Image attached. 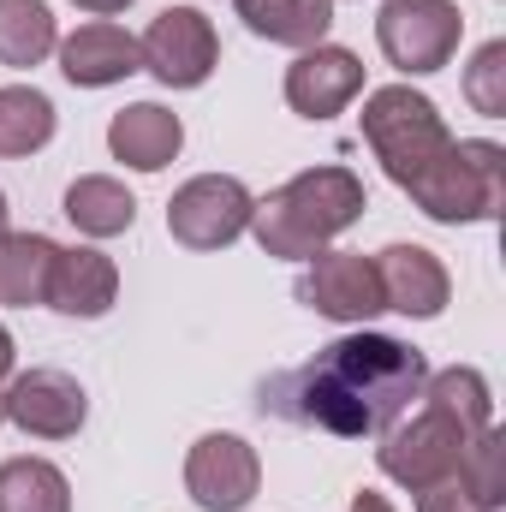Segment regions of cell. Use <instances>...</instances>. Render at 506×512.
Wrapping results in <instances>:
<instances>
[{"label":"cell","mask_w":506,"mask_h":512,"mask_svg":"<svg viewBox=\"0 0 506 512\" xmlns=\"http://www.w3.org/2000/svg\"><path fill=\"white\" fill-rule=\"evenodd\" d=\"M423 382H429V364L417 346L393 334H340L310 364L262 382L256 405L262 417H280L298 429L370 441L411 411V399H423Z\"/></svg>","instance_id":"1"},{"label":"cell","mask_w":506,"mask_h":512,"mask_svg":"<svg viewBox=\"0 0 506 512\" xmlns=\"http://www.w3.org/2000/svg\"><path fill=\"white\" fill-rule=\"evenodd\" d=\"M364 179L352 167H310L292 173L280 191H268L251 209V233L268 256L310 262L322 256L352 221H364Z\"/></svg>","instance_id":"2"},{"label":"cell","mask_w":506,"mask_h":512,"mask_svg":"<svg viewBox=\"0 0 506 512\" xmlns=\"http://www.w3.org/2000/svg\"><path fill=\"white\" fill-rule=\"evenodd\" d=\"M364 143L376 149L381 173L399 185V191H411L447 149H453V131L441 120V108L429 102V96H417L411 84H387V90H370V102H364Z\"/></svg>","instance_id":"3"},{"label":"cell","mask_w":506,"mask_h":512,"mask_svg":"<svg viewBox=\"0 0 506 512\" xmlns=\"http://www.w3.org/2000/svg\"><path fill=\"white\" fill-rule=\"evenodd\" d=\"M411 203L441 221V227H465V221H495L506 203V149L489 137H465L453 143L417 185Z\"/></svg>","instance_id":"4"},{"label":"cell","mask_w":506,"mask_h":512,"mask_svg":"<svg viewBox=\"0 0 506 512\" xmlns=\"http://www.w3.org/2000/svg\"><path fill=\"white\" fill-rule=\"evenodd\" d=\"M471 435H483V429H465L447 405L423 399V411H417V417H399L393 429H381L376 465H381V477H393L399 489L423 495V489H435V483L459 477V459H465Z\"/></svg>","instance_id":"5"},{"label":"cell","mask_w":506,"mask_h":512,"mask_svg":"<svg viewBox=\"0 0 506 512\" xmlns=\"http://www.w3.org/2000/svg\"><path fill=\"white\" fill-rule=\"evenodd\" d=\"M465 36V12L459 0H387L376 12V42L387 66H399L405 78H429L459 54Z\"/></svg>","instance_id":"6"},{"label":"cell","mask_w":506,"mask_h":512,"mask_svg":"<svg viewBox=\"0 0 506 512\" xmlns=\"http://www.w3.org/2000/svg\"><path fill=\"white\" fill-rule=\"evenodd\" d=\"M256 197L245 191V179L233 173H197L173 191L167 203V233L185 251H227L239 233H251Z\"/></svg>","instance_id":"7"},{"label":"cell","mask_w":506,"mask_h":512,"mask_svg":"<svg viewBox=\"0 0 506 512\" xmlns=\"http://www.w3.org/2000/svg\"><path fill=\"white\" fill-rule=\"evenodd\" d=\"M137 48H143V72H155L167 90H197L221 66V36H215L209 12H197V6H167L143 30Z\"/></svg>","instance_id":"8"},{"label":"cell","mask_w":506,"mask_h":512,"mask_svg":"<svg viewBox=\"0 0 506 512\" xmlns=\"http://www.w3.org/2000/svg\"><path fill=\"white\" fill-rule=\"evenodd\" d=\"M298 304H310L328 322H370L381 316V280H376V256L358 251H322L310 256V268L298 274Z\"/></svg>","instance_id":"9"},{"label":"cell","mask_w":506,"mask_h":512,"mask_svg":"<svg viewBox=\"0 0 506 512\" xmlns=\"http://www.w3.org/2000/svg\"><path fill=\"white\" fill-rule=\"evenodd\" d=\"M185 489L203 512H245L262 489V459L239 435H203L185 459Z\"/></svg>","instance_id":"10"},{"label":"cell","mask_w":506,"mask_h":512,"mask_svg":"<svg viewBox=\"0 0 506 512\" xmlns=\"http://www.w3.org/2000/svg\"><path fill=\"white\" fill-rule=\"evenodd\" d=\"M0 399H6V423H18L36 441H72L90 417V393L66 370H24Z\"/></svg>","instance_id":"11"},{"label":"cell","mask_w":506,"mask_h":512,"mask_svg":"<svg viewBox=\"0 0 506 512\" xmlns=\"http://www.w3.org/2000/svg\"><path fill=\"white\" fill-rule=\"evenodd\" d=\"M364 90V60L352 48L316 42L286 66V108L304 120H334L352 108V96Z\"/></svg>","instance_id":"12"},{"label":"cell","mask_w":506,"mask_h":512,"mask_svg":"<svg viewBox=\"0 0 506 512\" xmlns=\"http://www.w3.org/2000/svg\"><path fill=\"white\" fill-rule=\"evenodd\" d=\"M376 280H381V304L411 316V322H435L453 298V280L441 268V256L423 245H387L376 256Z\"/></svg>","instance_id":"13"},{"label":"cell","mask_w":506,"mask_h":512,"mask_svg":"<svg viewBox=\"0 0 506 512\" xmlns=\"http://www.w3.org/2000/svg\"><path fill=\"white\" fill-rule=\"evenodd\" d=\"M60 72L78 90H108V84H126L131 72H143V48H137L131 30L96 18V24H78L60 42Z\"/></svg>","instance_id":"14"},{"label":"cell","mask_w":506,"mask_h":512,"mask_svg":"<svg viewBox=\"0 0 506 512\" xmlns=\"http://www.w3.org/2000/svg\"><path fill=\"white\" fill-rule=\"evenodd\" d=\"M114 298H120V268H114V256H102L96 245H78V251L54 256V268H48V298H42L48 310L78 316V322H96V316L114 310Z\"/></svg>","instance_id":"15"},{"label":"cell","mask_w":506,"mask_h":512,"mask_svg":"<svg viewBox=\"0 0 506 512\" xmlns=\"http://www.w3.org/2000/svg\"><path fill=\"white\" fill-rule=\"evenodd\" d=\"M108 149H114V161H126L137 173H161L185 149V126L161 102H131L108 120Z\"/></svg>","instance_id":"16"},{"label":"cell","mask_w":506,"mask_h":512,"mask_svg":"<svg viewBox=\"0 0 506 512\" xmlns=\"http://www.w3.org/2000/svg\"><path fill=\"white\" fill-rule=\"evenodd\" d=\"M233 12L245 18V30L280 48H316L334 24V0H233Z\"/></svg>","instance_id":"17"},{"label":"cell","mask_w":506,"mask_h":512,"mask_svg":"<svg viewBox=\"0 0 506 512\" xmlns=\"http://www.w3.org/2000/svg\"><path fill=\"white\" fill-rule=\"evenodd\" d=\"M66 221L84 239H114V233H131L137 197H131L120 179H108V173H84V179L66 185Z\"/></svg>","instance_id":"18"},{"label":"cell","mask_w":506,"mask_h":512,"mask_svg":"<svg viewBox=\"0 0 506 512\" xmlns=\"http://www.w3.org/2000/svg\"><path fill=\"white\" fill-rule=\"evenodd\" d=\"M60 245L42 233H0V304L6 310H30L48 298V268Z\"/></svg>","instance_id":"19"},{"label":"cell","mask_w":506,"mask_h":512,"mask_svg":"<svg viewBox=\"0 0 506 512\" xmlns=\"http://www.w3.org/2000/svg\"><path fill=\"white\" fill-rule=\"evenodd\" d=\"M0 512H72V483L48 459H6L0 465Z\"/></svg>","instance_id":"20"},{"label":"cell","mask_w":506,"mask_h":512,"mask_svg":"<svg viewBox=\"0 0 506 512\" xmlns=\"http://www.w3.org/2000/svg\"><path fill=\"white\" fill-rule=\"evenodd\" d=\"M54 48H60V36H54V12L42 0H0V66L24 72V66H42Z\"/></svg>","instance_id":"21"},{"label":"cell","mask_w":506,"mask_h":512,"mask_svg":"<svg viewBox=\"0 0 506 512\" xmlns=\"http://www.w3.org/2000/svg\"><path fill=\"white\" fill-rule=\"evenodd\" d=\"M54 137V102L30 84H6L0 90V161L36 155Z\"/></svg>","instance_id":"22"},{"label":"cell","mask_w":506,"mask_h":512,"mask_svg":"<svg viewBox=\"0 0 506 512\" xmlns=\"http://www.w3.org/2000/svg\"><path fill=\"white\" fill-rule=\"evenodd\" d=\"M423 399H435V405H447L465 429H489V417H495V399H489V382L477 376V370H465V364H453V370H441V376H429L423 382Z\"/></svg>","instance_id":"23"},{"label":"cell","mask_w":506,"mask_h":512,"mask_svg":"<svg viewBox=\"0 0 506 512\" xmlns=\"http://www.w3.org/2000/svg\"><path fill=\"white\" fill-rule=\"evenodd\" d=\"M459 483H465L489 512L506 501V441H501L495 423H489L483 435H471V447H465V459H459Z\"/></svg>","instance_id":"24"},{"label":"cell","mask_w":506,"mask_h":512,"mask_svg":"<svg viewBox=\"0 0 506 512\" xmlns=\"http://www.w3.org/2000/svg\"><path fill=\"white\" fill-rule=\"evenodd\" d=\"M465 102L489 120L506 114V42H483L477 60L465 66Z\"/></svg>","instance_id":"25"},{"label":"cell","mask_w":506,"mask_h":512,"mask_svg":"<svg viewBox=\"0 0 506 512\" xmlns=\"http://www.w3.org/2000/svg\"><path fill=\"white\" fill-rule=\"evenodd\" d=\"M417 512H489L459 477H447V483H435V489H423L417 495Z\"/></svg>","instance_id":"26"},{"label":"cell","mask_w":506,"mask_h":512,"mask_svg":"<svg viewBox=\"0 0 506 512\" xmlns=\"http://www.w3.org/2000/svg\"><path fill=\"white\" fill-rule=\"evenodd\" d=\"M352 512H393V501L376 495V489H358V495H352Z\"/></svg>","instance_id":"27"},{"label":"cell","mask_w":506,"mask_h":512,"mask_svg":"<svg viewBox=\"0 0 506 512\" xmlns=\"http://www.w3.org/2000/svg\"><path fill=\"white\" fill-rule=\"evenodd\" d=\"M72 6H84V12H96V18H114V12H126L131 0H72Z\"/></svg>","instance_id":"28"},{"label":"cell","mask_w":506,"mask_h":512,"mask_svg":"<svg viewBox=\"0 0 506 512\" xmlns=\"http://www.w3.org/2000/svg\"><path fill=\"white\" fill-rule=\"evenodd\" d=\"M12 352H18V346H12V334H6V328H0V382H6V376H12Z\"/></svg>","instance_id":"29"},{"label":"cell","mask_w":506,"mask_h":512,"mask_svg":"<svg viewBox=\"0 0 506 512\" xmlns=\"http://www.w3.org/2000/svg\"><path fill=\"white\" fill-rule=\"evenodd\" d=\"M0 233H6V191H0Z\"/></svg>","instance_id":"30"},{"label":"cell","mask_w":506,"mask_h":512,"mask_svg":"<svg viewBox=\"0 0 506 512\" xmlns=\"http://www.w3.org/2000/svg\"><path fill=\"white\" fill-rule=\"evenodd\" d=\"M0 423H6V399H0Z\"/></svg>","instance_id":"31"}]
</instances>
